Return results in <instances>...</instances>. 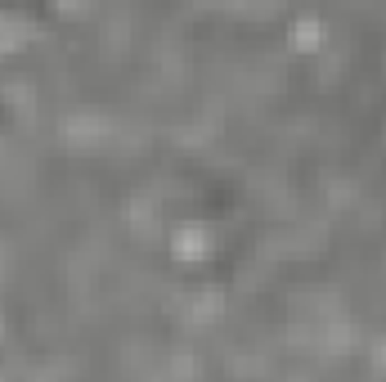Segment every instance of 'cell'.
<instances>
[{
	"label": "cell",
	"mask_w": 386,
	"mask_h": 382,
	"mask_svg": "<svg viewBox=\"0 0 386 382\" xmlns=\"http://www.w3.org/2000/svg\"><path fill=\"white\" fill-rule=\"evenodd\" d=\"M198 247H203V234H198V229H184L180 234V256H198Z\"/></svg>",
	"instance_id": "6da1fadb"
}]
</instances>
